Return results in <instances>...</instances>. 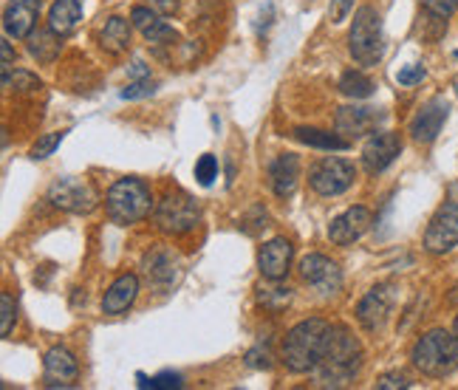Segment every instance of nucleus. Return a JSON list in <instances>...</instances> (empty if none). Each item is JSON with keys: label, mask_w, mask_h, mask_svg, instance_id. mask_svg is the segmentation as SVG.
Listing matches in <instances>:
<instances>
[{"label": "nucleus", "mask_w": 458, "mask_h": 390, "mask_svg": "<svg viewBox=\"0 0 458 390\" xmlns=\"http://www.w3.org/2000/svg\"><path fill=\"white\" fill-rule=\"evenodd\" d=\"M337 88H340V94H346L348 99H354V103H360V99H368L370 94L377 91V85L368 74H363V71H346V74L340 77Z\"/></svg>", "instance_id": "393cba45"}, {"label": "nucleus", "mask_w": 458, "mask_h": 390, "mask_svg": "<svg viewBox=\"0 0 458 390\" xmlns=\"http://www.w3.org/2000/svg\"><path fill=\"white\" fill-rule=\"evenodd\" d=\"M60 34H54L51 28H46V32H32L28 34V51H32V57H37L40 63H51L57 51H60Z\"/></svg>", "instance_id": "a878e982"}, {"label": "nucleus", "mask_w": 458, "mask_h": 390, "mask_svg": "<svg viewBox=\"0 0 458 390\" xmlns=\"http://www.w3.org/2000/svg\"><path fill=\"white\" fill-rule=\"evenodd\" d=\"M453 328H455V334H458V317H455V325Z\"/></svg>", "instance_id": "49530a36"}, {"label": "nucleus", "mask_w": 458, "mask_h": 390, "mask_svg": "<svg viewBox=\"0 0 458 390\" xmlns=\"http://www.w3.org/2000/svg\"><path fill=\"white\" fill-rule=\"evenodd\" d=\"M363 368V345L346 325H328L320 365L314 368L323 387H348Z\"/></svg>", "instance_id": "f257e3e1"}, {"label": "nucleus", "mask_w": 458, "mask_h": 390, "mask_svg": "<svg viewBox=\"0 0 458 390\" xmlns=\"http://www.w3.org/2000/svg\"><path fill=\"white\" fill-rule=\"evenodd\" d=\"M247 365L249 368H257V371H269L275 363H271V354L266 348H252L247 354Z\"/></svg>", "instance_id": "e433bc0d"}, {"label": "nucleus", "mask_w": 458, "mask_h": 390, "mask_svg": "<svg viewBox=\"0 0 458 390\" xmlns=\"http://www.w3.org/2000/svg\"><path fill=\"white\" fill-rule=\"evenodd\" d=\"M99 46L108 54H122L131 46V23L125 18H108V23L99 32Z\"/></svg>", "instance_id": "5701e85b"}, {"label": "nucleus", "mask_w": 458, "mask_h": 390, "mask_svg": "<svg viewBox=\"0 0 458 390\" xmlns=\"http://www.w3.org/2000/svg\"><path fill=\"white\" fill-rule=\"evenodd\" d=\"M370 224H374V215H370L368 207H351L332 221L328 238H332V243H337V247H351V243H356L368 233Z\"/></svg>", "instance_id": "2eb2a0df"}, {"label": "nucleus", "mask_w": 458, "mask_h": 390, "mask_svg": "<svg viewBox=\"0 0 458 390\" xmlns=\"http://www.w3.org/2000/svg\"><path fill=\"white\" fill-rule=\"evenodd\" d=\"M139 294V278L136 274H119L117 280L111 283V288L103 297V314L108 317H119L134 306V300Z\"/></svg>", "instance_id": "412c9836"}, {"label": "nucleus", "mask_w": 458, "mask_h": 390, "mask_svg": "<svg viewBox=\"0 0 458 390\" xmlns=\"http://www.w3.org/2000/svg\"><path fill=\"white\" fill-rule=\"evenodd\" d=\"M11 60H14V51H11V42L4 40V74L11 71Z\"/></svg>", "instance_id": "37998d69"}, {"label": "nucleus", "mask_w": 458, "mask_h": 390, "mask_svg": "<svg viewBox=\"0 0 458 390\" xmlns=\"http://www.w3.org/2000/svg\"><path fill=\"white\" fill-rule=\"evenodd\" d=\"M354 179H356V167L346 162V158H334V156L320 158L309 170V187L323 198L342 195L354 184Z\"/></svg>", "instance_id": "6e6552de"}, {"label": "nucleus", "mask_w": 458, "mask_h": 390, "mask_svg": "<svg viewBox=\"0 0 458 390\" xmlns=\"http://www.w3.org/2000/svg\"><path fill=\"white\" fill-rule=\"evenodd\" d=\"M131 23L139 28L141 34H145L148 28H153L156 23H159V18H156V11H150L148 6H134V11H131Z\"/></svg>", "instance_id": "f704fd0d"}, {"label": "nucleus", "mask_w": 458, "mask_h": 390, "mask_svg": "<svg viewBox=\"0 0 458 390\" xmlns=\"http://www.w3.org/2000/svg\"><path fill=\"white\" fill-rule=\"evenodd\" d=\"M354 11V0H332V9H328V18L332 23H342Z\"/></svg>", "instance_id": "58836bf2"}, {"label": "nucleus", "mask_w": 458, "mask_h": 390, "mask_svg": "<svg viewBox=\"0 0 458 390\" xmlns=\"http://www.w3.org/2000/svg\"><path fill=\"white\" fill-rule=\"evenodd\" d=\"M450 117V103L445 96H433L431 103H424L416 117L410 119V136L416 144H431L436 141V136L441 134V127H445Z\"/></svg>", "instance_id": "f8f14e48"}, {"label": "nucleus", "mask_w": 458, "mask_h": 390, "mask_svg": "<svg viewBox=\"0 0 458 390\" xmlns=\"http://www.w3.org/2000/svg\"><path fill=\"white\" fill-rule=\"evenodd\" d=\"M300 278L311 288H317L320 294H337L342 286V271L332 257L325 255H306L300 260Z\"/></svg>", "instance_id": "ddd939ff"}, {"label": "nucleus", "mask_w": 458, "mask_h": 390, "mask_svg": "<svg viewBox=\"0 0 458 390\" xmlns=\"http://www.w3.org/2000/svg\"><path fill=\"white\" fill-rule=\"evenodd\" d=\"M4 88L6 91H18V94H34L42 88V82L32 74H26V71H14L11 74H4Z\"/></svg>", "instance_id": "cd10ccee"}, {"label": "nucleus", "mask_w": 458, "mask_h": 390, "mask_svg": "<svg viewBox=\"0 0 458 390\" xmlns=\"http://www.w3.org/2000/svg\"><path fill=\"white\" fill-rule=\"evenodd\" d=\"M280 280H271V286H261L257 288V302H261L263 309H271V311H280L292 302V288L289 286H278Z\"/></svg>", "instance_id": "bb28decb"}, {"label": "nucleus", "mask_w": 458, "mask_h": 390, "mask_svg": "<svg viewBox=\"0 0 458 390\" xmlns=\"http://www.w3.org/2000/svg\"><path fill=\"white\" fill-rule=\"evenodd\" d=\"M153 207L150 187L141 179H119L105 195V210L108 218L117 226H131L145 221Z\"/></svg>", "instance_id": "20e7f679"}, {"label": "nucleus", "mask_w": 458, "mask_h": 390, "mask_svg": "<svg viewBox=\"0 0 458 390\" xmlns=\"http://www.w3.org/2000/svg\"><path fill=\"white\" fill-rule=\"evenodd\" d=\"M458 9V0H424V11L433 14L436 20H447Z\"/></svg>", "instance_id": "72a5a7b5"}, {"label": "nucleus", "mask_w": 458, "mask_h": 390, "mask_svg": "<svg viewBox=\"0 0 458 390\" xmlns=\"http://www.w3.org/2000/svg\"><path fill=\"white\" fill-rule=\"evenodd\" d=\"M294 139L309 144V148H317V150H346L348 148L346 136L328 134V130H320V127H294Z\"/></svg>", "instance_id": "b1692460"}, {"label": "nucleus", "mask_w": 458, "mask_h": 390, "mask_svg": "<svg viewBox=\"0 0 458 390\" xmlns=\"http://www.w3.org/2000/svg\"><path fill=\"white\" fill-rule=\"evenodd\" d=\"M410 363L419 373L431 379H445L458 371V334H450L445 328L427 331L419 342L413 345Z\"/></svg>", "instance_id": "7ed1b4c3"}, {"label": "nucleus", "mask_w": 458, "mask_h": 390, "mask_svg": "<svg viewBox=\"0 0 458 390\" xmlns=\"http://www.w3.org/2000/svg\"><path fill=\"white\" fill-rule=\"evenodd\" d=\"M65 134H68V130H54V134L40 136V139H37V144L32 148V158H34V162H42V158H49V156L63 144Z\"/></svg>", "instance_id": "c85d7f7f"}, {"label": "nucleus", "mask_w": 458, "mask_h": 390, "mask_svg": "<svg viewBox=\"0 0 458 390\" xmlns=\"http://www.w3.org/2000/svg\"><path fill=\"white\" fill-rule=\"evenodd\" d=\"M153 9H159L162 14H173L179 9V0H150Z\"/></svg>", "instance_id": "a19ab883"}, {"label": "nucleus", "mask_w": 458, "mask_h": 390, "mask_svg": "<svg viewBox=\"0 0 458 390\" xmlns=\"http://www.w3.org/2000/svg\"><path fill=\"white\" fill-rule=\"evenodd\" d=\"M325 334H328V323L320 320V317L300 320L294 328H289V334L283 340V348H280L283 365L292 373H311L320 365Z\"/></svg>", "instance_id": "f03ea898"}, {"label": "nucleus", "mask_w": 458, "mask_h": 390, "mask_svg": "<svg viewBox=\"0 0 458 390\" xmlns=\"http://www.w3.org/2000/svg\"><path fill=\"white\" fill-rule=\"evenodd\" d=\"M399 153H402V139H399V134H391V130H379V134H374L363 148V164L368 172H382L388 170Z\"/></svg>", "instance_id": "4468645a"}, {"label": "nucleus", "mask_w": 458, "mask_h": 390, "mask_svg": "<svg viewBox=\"0 0 458 390\" xmlns=\"http://www.w3.org/2000/svg\"><path fill=\"white\" fill-rule=\"evenodd\" d=\"M382 122H385V111L374 108V105H346V108H340L334 117L337 134L346 136L348 141L368 136L370 130H377Z\"/></svg>", "instance_id": "9d476101"}, {"label": "nucleus", "mask_w": 458, "mask_h": 390, "mask_svg": "<svg viewBox=\"0 0 458 390\" xmlns=\"http://www.w3.org/2000/svg\"><path fill=\"white\" fill-rule=\"evenodd\" d=\"M139 385L141 387H181L184 382L179 373H159V377H153V379H148L145 373H139Z\"/></svg>", "instance_id": "c9c22d12"}, {"label": "nucleus", "mask_w": 458, "mask_h": 390, "mask_svg": "<svg viewBox=\"0 0 458 390\" xmlns=\"http://www.w3.org/2000/svg\"><path fill=\"white\" fill-rule=\"evenodd\" d=\"M46 198L51 201V207L71 212V215H88L99 207V193L88 179H77V176H63L57 179Z\"/></svg>", "instance_id": "0eeeda50"}, {"label": "nucleus", "mask_w": 458, "mask_h": 390, "mask_svg": "<svg viewBox=\"0 0 458 390\" xmlns=\"http://www.w3.org/2000/svg\"><path fill=\"white\" fill-rule=\"evenodd\" d=\"M292 257H294L292 241L271 238L269 243H263L261 252H257V269H261L266 280H283L292 269Z\"/></svg>", "instance_id": "f3484780"}, {"label": "nucleus", "mask_w": 458, "mask_h": 390, "mask_svg": "<svg viewBox=\"0 0 458 390\" xmlns=\"http://www.w3.org/2000/svg\"><path fill=\"white\" fill-rule=\"evenodd\" d=\"M156 226L162 229L164 235H190L195 233V226L202 224V207L198 201L184 193V190H170L159 204H156Z\"/></svg>", "instance_id": "423d86ee"}, {"label": "nucleus", "mask_w": 458, "mask_h": 390, "mask_svg": "<svg viewBox=\"0 0 458 390\" xmlns=\"http://www.w3.org/2000/svg\"><path fill=\"white\" fill-rule=\"evenodd\" d=\"M396 80H399V85H405V88H410V85H416V82L424 80V68H422V65H405V68L396 74Z\"/></svg>", "instance_id": "4c0bfd02"}, {"label": "nucleus", "mask_w": 458, "mask_h": 390, "mask_svg": "<svg viewBox=\"0 0 458 390\" xmlns=\"http://www.w3.org/2000/svg\"><path fill=\"white\" fill-rule=\"evenodd\" d=\"M413 382L405 377V373H385V377L377 382L379 390H396V387H410Z\"/></svg>", "instance_id": "ea45409f"}, {"label": "nucleus", "mask_w": 458, "mask_h": 390, "mask_svg": "<svg viewBox=\"0 0 458 390\" xmlns=\"http://www.w3.org/2000/svg\"><path fill=\"white\" fill-rule=\"evenodd\" d=\"M300 181V158L294 153H283L269 162V184L278 198H292Z\"/></svg>", "instance_id": "aec40b11"}, {"label": "nucleus", "mask_w": 458, "mask_h": 390, "mask_svg": "<svg viewBox=\"0 0 458 390\" xmlns=\"http://www.w3.org/2000/svg\"><path fill=\"white\" fill-rule=\"evenodd\" d=\"M458 247V204L447 201L445 207H439V212L427 224L424 233V249L431 255H447Z\"/></svg>", "instance_id": "1a4fd4ad"}, {"label": "nucleus", "mask_w": 458, "mask_h": 390, "mask_svg": "<svg viewBox=\"0 0 458 390\" xmlns=\"http://www.w3.org/2000/svg\"><path fill=\"white\" fill-rule=\"evenodd\" d=\"M14 325V300L11 294H0V337H9Z\"/></svg>", "instance_id": "2f4dec72"}, {"label": "nucleus", "mask_w": 458, "mask_h": 390, "mask_svg": "<svg viewBox=\"0 0 458 390\" xmlns=\"http://www.w3.org/2000/svg\"><path fill=\"white\" fill-rule=\"evenodd\" d=\"M141 269H145V278H148L150 286L167 288V286H173L176 278H179L181 257L167 247H156L141 257Z\"/></svg>", "instance_id": "dca6fc26"}, {"label": "nucleus", "mask_w": 458, "mask_h": 390, "mask_svg": "<svg viewBox=\"0 0 458 390\" xmlns=\"http://www.w3.org/2000/svg\"><path fill=\"white\" fill-rule=\"evenodd\" d=\"M348 51L356 63L377 65L385 54V37H382V18L374 6H360L354 11V23L348 32Z\"/></svg>", "instance_id": "39448f33"}, {"label": "nucleus", "mask_w": 458, "mask_h": 390, "mask_svg": "<svg viewBox=\"0 0 458 390\" xmlns=\"http://www.w3.org/2000/svg\"><path fill=\"white\" fill-rule=\"evenodd\" d=\"M82 20V4L80 0H54L49 9V28L54 34L68 37Z\"/></svg>", "instance_id": "4be33fe9"}, {"label": "nucleus", "mask_w": 458, "mask_h": 390, "mask_svg": "<svg viewBox=\"0 0 458 390\" xmlns=\"http://www.w3.org/2000/svg\"><path fill=\"white\" fill-rule=\"evenodd\" d=\"M145 40L153 42V46H173V42L179 40V32L170 23L159 20L153 28H148V32H145Z\"/></svg>", "instance_id": "7c9ffc66"}, {"label": "nucleus", "mask_w": 458, "mask_h": 390, "mask_svg": "<svg viewBox=\"0 0 458 390\" xmlns=\"http://www.w3.org/2000/svg\"><path fill=\"white\" fill-rule=\"evenodd\" d=\"M40 18V0H9L4 11V28L14 40H28Z\"/></svg>", "instance_id": "6ab92c4d"}, {"label": "nucleus", "mask_w": 458, "mask_h": 390, "mask_svg": "<svg viewBox=\"0 0 458 390\" xmlns=\"http://www.w3.org/2000/svg\"><path fill=\"white\" fill-rule=\"evenodd\" d=\"M453 91H455V96H458V74L453 77Z\"/></svg>", "instance_id": "a18cd8bd"}, {"label": "nucleus", "mask_w": 458, "mask_h": 390, "mask_svg": "<svg viewBox=\"0 0 458 390\" xmlns=\"http://www.w3.org/2000/svg\"><path fill=\"white\" fill-rule=\"evenodd\" d=\"M153 91H156V82L150 77H145V80H131V85H125L122 99H145Z\"/></svg>", "instance_id": "473e14b6"}, {"label": "nucleus", "mask_w": 458, "mask_h": 390, "mask_svg": "<svg viewBox=\"0 0 458 390\" xmlns=\"http://www.w3.org/2000/svg\"><path fill=\"white\" fill-rule=\"evenodd\" d=\"M450 302H453V306H458V283L450 288Z\"/></svg>", "instance_id": "c03bdc74"}, {"label": "nucleus", "mask_w": 458, "mask_h": 390, "mask_svg": "<svg viewBox=\"0 0 458 390\" xmlns=\"http://www.w3.org/2000/svg\"><path fill=\"white\" fill-rule=\"evenodd\" d=\"M391 309H393V288L388 283H379L356 302V320H360L365 331L377 334V331H382V325L388 323Z\"/></svg>", "instance_id": "9b49d317"}, {"label": "nucleus", "mask_w": 458, "mask_h": 390, "mask_svg": "<svg viewBox=\"0 0 458 390\" xmlns=\"http://www.w3.org/2000/svg\"><path fill=\"white\" fill-rule=\"evenodd\" d=\"M195 179L202 187H210L212 181L218 179V158L212 153H204L202 158L195 162Z\"/></svg>", "instance_id": "c756f323"}, {"label": "nucleus", "mask_w": 458, "mask_h": 390, "mask_svg": "<svg viewBox=\"0 0 458 390\" xmlns=\"http://www.w3.org/2000/svg\"><path fill=\"white\" fill-rule=\"evenodd\" d=\"M42 373H46V385L49 387H74L80 379V365L74 354L68 348H51L42 359Z\"/></svg>", "instance_id": "a211bd4d"}, {"label": "nucleus", "mask_w": 458, "mask_h": 390, "mask_svg": "<svg viewBox=\"0 0 458 390\" xmlns=\"http://www.w3.org/2000/svg\"><path fill=\"white\" fill-rule=\"evenodd\" d=\"M145 77H150V68L145 63H134L131 65V80H145Z\"/></svg>", "instance_id": "79ce46f5"}]
</instances>
